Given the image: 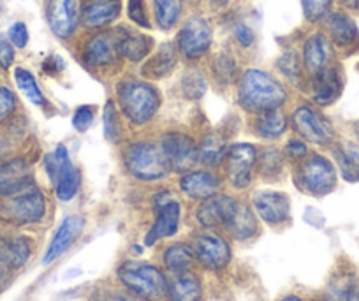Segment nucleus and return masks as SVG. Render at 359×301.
Here are the masks:
<instances>
[{
    "mask_svg": "<svg viewBox=\"0 0 359 301\" xmlns=\"http://www.w3.org/2000/svg\"><path fill=\"white\" fill-rule=\"evenodd\" d=\"M127 15L129 18L136 23L137 27H143V29H150V22H148L147 9H144L143 0H129L127 4Z\"/></svg>",
    "mask_w": 359,
    "mask_h": 301,
    "instance_id": "41",
    "label": "nucleus"
},
{
    "mask_svg": "<svg viewBox=\"0 0 359 301\" xmlns=\"http://www.w3.org/2000/svg\"><path fill=\"white\" fill-rule=\"evenodd\" d=\"M97 301H137L127 293H118V290H109V293H102L97 296Z\"/></svg>",
    "mask_w": 359,
    "mask_h": 301,
    "instance_id": "49",
    "label": "nucleus"
},
{
    "mask_svg": "<svg viewBox=\"0 0 359 301\" xmlns=\"http://www.w3.org/2000/svg\"><path fill=\"white\" fill-rule=\"evenodd\" d=\"M9 41L15 48H25L29 44V29L23 22H16L9 27Z\"/></svg>",
    "mask_w": 359,
    "mask_h": 301,
    "instance_id": "44",
    "label": "nucleus"
},
{
    "mask_svg": "<svg viewBox=\"0 0 359 301\" xmlns=\"http://www.w3.org/2000/svg\"><path fill=\"white\" fill-rule=\"evenodd\" d=\"M122 11L120 0H86L81 11V20L88 29H101L115 22Z\"/></svg>",
    "mask_w": 359,
    "mask_h": 301,
    "instance_id": "22",
    "label": "nucleus"
},
{
    "mask_svg": "<svg viewBox=\"0 0 359 301\" xmlns=\"http://www.w3.org/2000/svg\"><path fill=\"white\" fill-rule=\"evenodd\" d=\"M338 168L347 182H359V145L340 143L334 148Z\"/></svg>",
    "mask_w": 359,
    "mask_h": 301,
    "instance_id": "29",
    "label": "nucleus"
},
{
    "mask_svg": "<svg viewBox=\"0 0 359 301\" xmlns=\"http://www.w3.org/2000/svg\"><path fill=\"white\" fill-rule=\"evenodd\" d=\"M238 99L248 112H273L284 106L287 92L284 85L271 74L259 69H248L243 72L238 88Z\"/></svg>",
    "mask_w": 359,
    "mask_h": 301,
    "instance_id": "1",
    "label": "nucleus"
},
{
    "mask_svg": "<svg viewBox=\"0 0 359 301\" xmlns=\"http://www.w3.org/2000/svg\"><path fill=\"white\" fill-rule=\"evenodd\" d=\"M280 301H303V300H302V297H299V296H294V294H291V296L282 297Z\"/></svg>",
    "mask_w": 359,
    "mask_h": 301,
    "instance_id": "54",
    "label": "nucleus"
},
{
    "mask_svg": "<svg viewBox=\"0 0 359 301\" xmlns=\"http://www.w3.org/2000/svg\"><path fill=\"white\" fill-rule=\"evenodd\" d=\"M331 2L333 0H302L303 13H305V16L310 22H317V20H320L326 15Z\"/></svg>",
    "mask_w": 359,
    "mask_h": 301,
    "instance_id": "40",
    "label": "nucleus"
},
{
    "mask_svg": "<svg viewBox=\"0 0 359 301\" xmlns=\"http://www.w3.org/2000/svg\"><path fill=\"white\" fill-rule=\"evenodd\" d=\"M32 248L23 236H0V289L11 282L13 275L27 265Z\"/></svg>",
    "mask_w": 359,
    "mask_h": 301,
    "instance_id": "9",
    "label": "nucleus"
},
{
    "mask_svg": "<svg viewBox=\"0 0 359 301\" xmlns=\"http://www.w3.org/2000/svg\"><path fill=\"white\" fill-rule=\"evenodd\" d=\"M126 166L133 176L144 182H155L161 180L171 171L168 157L161 145L150 143V141H137L127 147Z\"/></svg>",
    "mask_w": 359,
    "mask_h": 301,
    "instance_id": "4",
    "label": "nucleus"
},
{
    "mask_svg": "<svg viewBox=\"0 0 359 301\" xmlns=\"http://www.w3.org/2000/svg\"><path fill=\"white\" fill-rule=\"evenodd\" d=\"M355 136H358V138H359V122H358V123H355Z\"/></svg>",
    "mask_w": 359,
    "mask_h": 301,
    "instance_id": "55",
    "label": "nucleus"
},
{
    "mask_svg": "<svg viewBox=\"0 0 359 301\" xmlns=\"http://www.w3.org/2000/svg\"><path fill=\"white\" fill-rule=\"evenodd\" d=\"M95 109L94 106H81V108L76 109L74 116H72V126L81 133V131H86L92 122H94Z\"/></svg>",
    "mask_w": 359,
    "mask_h": 301,
    "instance_id": "43",
    "label": "nucleus"
},
{
    "mask_svg": "<svg viewBox=\"0 0 359 301\" xmlns=\"http://www.w3.org/2000/svg\"><path fill=\"white\" fill-rule=\"evenodd\" d=\"M118 100L123 116L136 126L150 122L161 106L157 90L144 81L127 79L118 85Z\"/></svg>",
    "mask_w": 359,
    "mask_h": 301,
    "instance_id": "2",
    "label": "nucleus"
},
{
    "mask_svg": "<svg viewBox=\"0 0 359 301\" xmlns=\"http://www.w3.org/2000/svg\"><path fill=\"white\" fill-rule=\"evenodd\" d=\"M278 69H280L287 78L291 79L299 78L302 69H299V60L298 57H296L294 51H287V53H284L280 58H278Z\"/></svg>",
    "mask_w": 359,
    "mask_h": 301,
    "instance_id": "42",
    "label": "nucleus"
},
{
    "mask_svg": "<svg viewBox=\"0 0 359 301\" xmlns=\"http://www.w3.org/2000/svg\"><path fill=\"white\" fill-rule=\"evenodd\" d=\"M180 189L191 199L205 201L219 194L220 178L210 171H189L180 178Z\"/></svg>",
    "mask_w": 359,
    "mask_h": 301,
    "instance_id": "20",
    "label": "nucleus"
},
{
    "mask_svg": "<svg viewBox=\"0 0 359 301\" xmlns=\"http://www.w3.org/2000/svg\"><path fill=\"white\" fill-rule=\"evenodd\" d=\"M34 187V173L25 157L6 159L0 164V197H8Z\"/></svg>",
    "mask_w": 359,
    "mask_h": 301,
    "instance_id": "15",
    "label": "nucleus"
},
{
    "mask_svg": "<svg viewBox=\"0 0 359 301\" xmlns=\"http://www.w3.org/2000/svg\"><path fill=\"white\" fill-rule=\"evenodd\" d=\"M340 2L347 9H352V11H359V0H340Z\"/></svg>",
    "mask_w": 359,
    "mask_h": 301,
    "instance_id": "52",
    "label": "nucleus"
},
{
    "mask_svg": "<svg viewBox=\"0 0 359 301\" xmlns=\"http://www.w3.org/2000/svg\"><path fill=\"white\" fill-rule=\"evenodd\" d=\"M118 279L134 296L158 301L168 293V279L154 265L127 261L118 268Z\"/></svg>",
    "mask_w": 359,
    "mask_h": 301,
    "instance_id": "3",
    "label": "nucleus"
},
{
    "mask_svg": "<svg viewBox=\"0 0 359 301\" xmlns=\"http://www.w3.org/2000/svg\"><path fill=\"white\" fill-rule=\"evenodd\" d=\"M155 20L162 30H169L178 23L182 15V0H151Z\"/></svg>",
    "mask_w": 359,
    "mask_h": 301,
    "instance_id": "34",
    "label": "nucleus"
},
{
    "mask_svg": "<svg viewBox=\"0 0 359 301\" xmlns=\"http://www.w3.org/2000/svg\"><path fill=\"white\" fill-rule=\"evenodd\" d=\"M176 65V50L172 44H162L157 53L147 62L143 67L144 76L148 78H164L171 74Z\"/></svg>",
    "mask_w": 359,
    "mask_h": 301,
    "instance_id": "28",
    "label": "nucleus"
},
{
    "mask_svg": "<svg viewBox=\"0 0 359 301\" xmlns=\"http://www.w3.org/2000/svg\"><path fill=\"white\" fill-rule=\"evenodd\" d=\"M9 152H11V143L4 140V138H0V164L8 159Z\"/></svg>",
    "mask_w": 359,
    "mask_h": 301,
    "instance_id": "51",
    "label": "nucleus"
},
{
    "mask_svg": "<svg viewBox=\"0 0 359 301\" xmlns=\"http://www.w3.org/2000/svg\"><path fill=\"white\" fill-rule=\"evenodd\" d=\"M234 36H236L238 43L243 48H248L252 43H254V32H252L250 27L247 25H238L236 30H234Z\"/></svg>",
    "mask_w": 359,
    "mask_h": 301,
    "instance_id": "48",
    "label": "nucleus"
},
{
    "mask_svg": "<svg viewBox=\"0 0 359 301\" xmlns=\"http://www.w3.org/2000/svg\"><path fill=\"white\" fill-rule=\"evenodd\" d=\"M194 250L191 245L187 243H175L168 247L162 255L164 266L172 273H185L191 272L192 265H194Z\"/></svg>",
    "mask_w": 359,
    "mask_h": 301,
    "instance_id": "30",
    "label": "nucleus"
},
{
    "mask_svg": "<svg viewBox=\"0 0 359 301\" xmlns=\"http://www.w3.org/2000/svg\"><path fill=\"white\" fill-rule=\"evenodd\" d=\"M299 185L313 196H326L337 187V169L330 159L310 155L299 168Z\"/></svg>",
    "mask_w": 359,
    "mask_h": 301,
    "instance_id": "7",
    "label": "nucleus"
},
{
    "mask_svg": "<svg viewBox=\"0 0 359 301\" xmlns=\"http://www.w3.org/2000/svg\"><path fill=\"white\" fill-rule=\"evenodd\" d=\"M178 50L187 58H199L212 44V27L201 18H191L178 32Z\"/></svg>",
    "mask_w": 359,
    "mask_h": 301,
    "instance_id": "14",
    "label": "nucleus"
},
{
    "mask_svg": "<svg viewBox=\"0 0 359 301\" xmlns=\"http://www.w3.org/2000/svg\"><path fill=\"white\" fill-rule=\"evenodd\" d=\"M282 168V157L277 150H266L262 155V175H268V173H275L277 175Z\"/></svg>",
    "mask_w": 359,
    "mask_h": 301,
    "instance_id": "45",
    "label": "nucleus"
},
{
    "mask_svg": "<svg viewBox=\"0 0 359 301\" xmlns=\"http://www.w3.org/2000/svg\"><path fill=\"white\" fill-rule=\"evenodd\" d=\"M83 227H85V220L79 215H69L67 219H64V222L58 226L55 236L51 238V243L48 247L46 254H44V265H50V262L57 261L65 250H69L71 245L83 233Z\"/></svg>",
    "mask_w": 359,
    "mask_h": 301,
    "instance_id": "19",
    "label": "nucleus"
},
{
    "mask_svg": "<svg viewBox=\"0 0 359 301\" xmlns=\"http://www.w3.org/2000/svg\"><path fill=\"white\" fill-rule=\"evenodd\" d=\"M285 154H287L289 159H294V161H298V159L306 157V154H309V148H306V143H303V141L291 140L287 143V147H285Z\"/></svg>",
    "mask_w": 359,
    "mask_h": 301,
    "instance_id": "47",
    "label": "nucleus"
},
{
    "mask_svg": "<svg viewBox=\"0 0 359 301\" xmlns=\"http://www.w3.org/2000/svg\"><path fill=\"white\" fill-rule=\"evenodd\" d=\"M46 213V199L36 187L8 197H0V219L15 226L36 224Z\"/></svg>",
    "mask_w": 359,
    "mask_h": 301,
    "instance_id": "5",
    "label": "nucleus"
},
{
    "mask_svg": "<svg viewBox=\"0 0 359 301\" xmlns=\"http://www.w3.org/2000/svg\"><path fill=\"white\" fill-rule=\"evenodd\" d=\"M294 129L306 141L316 145H330L334 140V129L327 119L310 106H299L292 115Z\"/></svg>",
    "mask_w": 359,
    "mask_h": 301,
    "instance_id": "10",
    "label": "nucleus"
},
{
    "mask_svg": "<svg viewBox=\"0 0 359 301\" xmlns=\"http://www.w3.org/2000/svg\"><path fill=\"white\" fill-rule=\"evenodd\" d=\"M16 106H18V100H16L15 92L8 86L0 85V126L15 115Z\"/></svg>",
    "mask_w": 359,
    "mask_h": 301,
    "instance_id": "39",
    "label": "nucleus"
},
{
    "mask_svg": "<svg viewBox=\"0 0 359 301\" xmlns=\"http://www.w3.org/2000/svg\"><path fill=\"white\" fill-rule=\"evenodd\" d=\"M48 176L55 183V192L60 201H71L78 194L81 185V175L69 159V152L64 145H58L53 154L44 161Z\"/></svg>",
    "mask_w": 359,
    "mask_h": 301,
    "instance_id": "6",
    "label": "nucleus"
},
{
    "mask_svg": "<svg viewBox=\"0 0 359 301\" xmlns=\"http://www.w3.org/2000/svg\"><path fill=\"white\" fill-rule=\"evenodd\" d=\"M104 136L109 141L115 143L120 136V120H118V112H116V106L113 100H108L104 106Z\"/></svg>",
    "mask_w": 359,
    "mask_h": 301,
    "instance_id": "38",
    "label": "nucleus"
},
{
    "mask_svg": "<svg viewBox=\"0 0 359 301\" xmlns=\"http://www.w3.org/2000/svg\"><path fill=\"white\" fill-rule=\"evenodd\" d=\"M326 29L330 32L331 39L338 48H348L354 46L355 41L359 39V32L355 23L352 22L348 16L341 15V13H334L330 15L326 20Z\"/></svg>",
    "mask_w": 359,
    "mask_h": 301,
    "instance_id": "26",
    "label": "nucleus"
},
{
    "mask_svg": "<svg viewBox=\"0 0 359 301\" xmlns=\"http://www.w3.org/2000/svg\"><path fill=\"white\" fill-rule=\"evenodd\" d=\"M345 301H359V289H352L351 293H348V296L345 297Z\"/></svg>",
    "mask_w": 359,
    "mask_h": 301,
    "instance_id": "53",
    "label": "nucleus"
},
{
    "mask_svg": "<svg viewBox=\"0 0 359 301\" xmlns=\"http://www.w3.org/2000/svg\"><path fill=\"white\" fill-rule=\"evenodd\" d=\"M238 203L234 197L227 196V194H215V196L208 197L201 203V206L198 208V217L199 224L208 229H215V227H229V224L233 222L234 215L238 212Z\"/></svg>",
    "mask_w": 359,
    "mask_h": 301,
    "instance_id": "13",
    "label": "nucleus"
},
{
    "mask_svg": "<svg viewBox=\"0 0 359 301\" xmlns=\"http://www.w3.org/2000/svg\"><path fill=\"white\" fill-rule=\"evenodd\" d=\"M192 250L196 259L201 262L205 268L219 272L226 268L231 261V248L227 241L220 234L215 233H201L192 240Z\"/></svg>",
    "mask_w": 359,
    "mask_h": 301,
    "instance_id": "11",
    "label": "nucleus"
},
{
    "mask_svg": "<svg viewBox=\"0 0 359 301\" xmlns=\"http://www.w3.org/2000/svg\"><path fill=\"white\" fill-rule=\"evenodd\" d=\"M341 76L334 67H326L324 71L313 76V100L320 106H327L340 97L341 93Z\"/></svg>",
    "mask_w": 359,
    "mask_h": 301,
    "instance_id": "24",
    "label": "nucleus"
},
{
    "mask_svg": "<svg viewBox=\"0 0 359 301\" xmlns=\"http://www.w3.org/2000/svg\"><path fill=\"white\" fill-rule=\"evenodd\" d=\"M180 217H182L180 203L172 199L169 194H165V199L157 203V219L144 236V245L151 247L162 238L175 236L180 226Z\"/></svg>",
    "mask_w": 359,
    "mask_h": 301,
    "instance_id": "16",
    "label": "nucleus"
},
{
    "mask_svg": "<svg viewBox=\"0 0 359 301\" xmlns=\"http://www.w3.org/2000/svg\"><path fill=\"white\" fill-rule=\"evenodd\" d=\"M199 150V162L210 168L222 164V161L227 155V145L220 134H208L203 138L201 145H198Z\"/></svg>",
    "mask_w": 359,
    "mask_h": 301,
    "instance_id": "31",
    "label": "nucleus"
},
{
    "mask_svg": "<svg viewBox=\"0 0 359 301\" xmlns=\"http://www.w3.org/2000/svg\"><path fill=\"white\" fill-rule=\"evenodd\" d=\"M15 81H16V85H18V88L25 93L27 99H29L32 105L43 106L44 102H46V99H44L43 92H41L39 85H37V81H36V78H34L32 72L27 71V69H23V67H16L15 69Z\"/></svg>",
    "mask_w": 359,
    "mask_h": 301,
    "instance_id": "35",
    "label": "nucleus"
},
{
    "mask_svg": "<svg viewBox=\"0 0 359 301\" xmlns=\"http://www.w3.org/2000/svg\"><path fill=\"white\" fill-rule=\"evenodd\" d=\"M257 162V150L254 145L238 143L227 150L226 175L234 189H245L252 180V168Z\"/></svg>",
    "mask_w": 359,
    "mask_h": 301,
    "instance_id": "12",
    "label": "nucleus"
},
{
    "mask_svg": "<svg viewBox=\"0 0 359 301\" xmlns=\"http://www.w3.org/2000/svg\"><path fill=\"white\" fill-rule=\"evenodd\" d=\"M236 72H238V65H236V60H234L231 55H219L217 57V60L213 62V74H215V78L219 79L220 83H224V85H231V83H234V79H236Z\"/></svg>",
    "mask_w": 359,
    "mask_h": 301,
    "instance_id": "37",
    "label": "nucleus"
},
{
    "mask_svg": "<svg viewBox=\"0 0 359 301\" xmlns=\"http://www.w3.org/2000/svg\"><path fill=\"white\" fill-rule=\"evenodd\" d=\"M46 15L51 32L67 39L79 23V0H48Z\"/></svg>",
    "mask_w": 359,
    "mask_h": 301,
    "instance_id": "17",
    "label": "nucleus"
},
{
    "mask_svg": "<svg viewBox=\"0 0 359 301\" xmlns=\"http://www.w3.org/2000/svg\"><path fill=\"white\" fill-rule=\"evenodd\" d=\"M13 62H15V48H13L11 41L0 37V67L9 69Z\"/></svg>",
    "mask_w": 359,
    "mask_h": 301,
    "instance_id": "46",
    "label": "nucleus"
},
{
    "mask_svg": "<svg viewBox=\"0 0 359 301\" xmlns=\"http://www.w3.org/2000/svg\"><path fill=\"white\" fill-rule=\"evenodd\" d=\"M44 71L50 72V74H57V72L64 71V60L60 57H50L46 62H44Z\"/></svg>",
    "mask_w": 359,
    "mask_h": 301,
    "instance_id": "50",
    "label": "nucleus"
},
{
    "mask_svg": "<svg viewBox=\"0 0 359 301\" xmlns=\"http://www.w3.org/2000/svg\"><path fill=\"white\" fill-rule=\"evenodd\" d=\"M231 234H233L236 240H247L252 234L257 231V220H255L254 212L250 210L248 205H238V212L234 215L233 222L227 227Z\"/></svg>",
    "mask_w": 359,
    "mask_h": 301,
    "instance_id": "33",
    "label": "nucleus"
},
{
    "mask_svg": "<svg viewBox=\"0 0 359 301\" xmlns=\"http://www.w3.org/2000/svg\"><path fill=\"white\" fill-rule=\"evenodd\" d=\"M331 44L323 34H313L303 46V64L312 76L330 67Z\"/></svg>",
    "mask_w": 359,
    "mask_h": 301,
    "instance_id": "23",
    "label": "nucleus"
},
{
    "mask_svg": "<svg viewBox=\"0 0 359 301\" xmlns=\"http://www.w3.org/2000/svg\"><path fill=\"white\" fill-rule=\"evenodd\" d=\"M206 78L203 76L201 71H189L185 72V76L182 78V90H184V95L187 99H201L206 92Z\"/></svg>",
    "mask_w": 359,
    "mask_h": 301,
    "instance_id": "36",
    "label": "nucleus"
},
{
    "mask_svg": "<svg viewBox=\"0 0 359 301\" xmlns=\"http://www.w3.org/2000/svg\"><path fill=\"white\" fill-rule=\"evenodd\" d=\"M165 296L169 301H201L203 287L198 276L191 272L176 273V276L168 282Z\"/></svg>",
    "mask_w": 359,
    "mask_h": 301,
    "instance_id": "25",
    "label": "nucleus"
},
{
    "mask_svg": "<svg viewBox=\"0 0 359 301\" xmlns=\"http://www.w3.org/2000/svg\"><path fill=\"white\" fill-rule=\"evenodd\" d=\"M169 168L175 173H189L199 161V150L196 141L184 133H169L162 138L161 143Z\"/></svg>",
    "mask_w": 359,
    "mask_h": 301,
    "instance_id": "8",
    "label": "nucleus"
},
{
    "mask_svg": "<svg viewBox=\"0 0 359 301\" xmlns=\"http://www.w3.org/2000/svg\"><path fill=\"white\" fill-rule=\"evenodd\" d=\"M254 208L255 213L266 224H271V226L285 222L291 215L289 197L282 192H275V190H266V192L257 194L254 197Z\"/></svg>",
    "mask_w": 359,
    "mask_h": 301,
    "instance_id": "18",
    "label": "nucleus"
},
{
    "mask_svg": "<svg viewBox=\"0 0 359 301\" xmlns=\"http://www.w3.org/2000/svg\"><path fill=\"white\" fill-rule=\"evenodd\" d=\"M116 43L109 34H95L83 48V60L92 67H108L115 62Z\"/></svg>",
    "mask_w": 359,
    "mask_h": 301,
    "instance_id": "21",
    "label": "nucleus"
},
{
    "mask_svg": "<svg viewBox=\"0 0 359 301\" xmlns=\"http://www.w3.org/2000/svg\"><path fill=\"white\" fill-rule=\"evenodd\" d=\"M151 44H154V41L148 36H144V34L126 30V32L118 37V41H116V50H118L120 55L126 57L127 60L141 62L151 51Z\"/></svg>",
    "mask_w": 359,
    "mask_h": 301,
    "instance_id": "27",
    "label": "nucleus"
},
{
    "mask_svg": "<svg viewBox=\"0 0 359 301\" xmlns=\"http://www.w3.org/2000/svg\"><path fill=\"white\" fill-rule=\"evenodd\" d=\"M255 131L266 140H277L287 131V116L278 109L261 113L255 120Z\"/></svg>",
    "mask_w": 359,
    "mask_h": 301,
    "instance_id": "32",
    "label": "nucleus"
}]
</instances>
